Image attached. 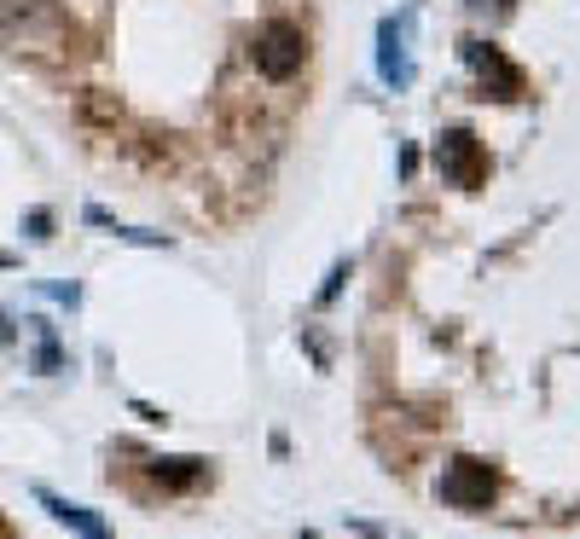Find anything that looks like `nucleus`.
<instances>
[{
	"label": "nucleus",
	"instance_id": "obj_1",
	"mask_svg": "<svg viewBox=\"0 0 580 539\" xmlns=\"http://www.w3.org/2000/svg\"><path fill=\"white\" fill-rule=\"evenodd\" d=\"M256 70L273 75V82H285V75L302 70V30L296 23H267L262 41H256Z\"/></svg>",
	"mask_w": 580,
	"mask_h": 539
},
{
	"label": "nucleus",
	"instance_id": "obj_2",
	"mask_svg": "<svg viewBox=\"0 0 580 539\" xmlns=\"http://www.w3.org/2000/svg\"><path fill=\"white\" fill-rule=\"evenodd\" d=\"M436 169H441L447 180H459V186H470V180L482 174V151H476V140L465 134V128L441 134V145H436Z\"/></svg>",
	"mask_w": 580,
	"mask_h": 539
},
{
	"label": "nucleus",
	"instance_id": "obj_3",
	"mask_svg": "<svg viewBox=\"0 0 580 539\" xmlns=\"http://www.w3.org/2000/svg\"><path fill=\"white\" fill-rule=\"evenodd\" d=\"M441 499H452V505H488V499H493V476H488V465H476V458H459V465L447 470V481H441Z\"/></svg>",
	"mask_w": 580,
	"mask_h": 539
},
{
	"label": "nucleus",
	"instance_id": "obj_4",
	"mask_svg": "<svg viewBox=\"0 0 580 539\" xmlns=\"http://www.w3.org/2000/svg\"><path fill=\"white\" fill-rule=\"evenodd\" d=\"M53 23H59L53 0H0V35H35Z\"/></svg>",
	"mask_w": 580,
	"mask_h": 539
},
{
	"label": "nucleus",
	"instance_id": "obj_5",
	"mask_svg": "<svg viewBox=\"0 0 580 539\" xmlns=\"http://www.w3.org/2000/svg\"><path fill=\"white\" fill-rule=\"evenodd\" d=\"M465 59L482 70V75H493V82H499V99H517V93H522V75H517L506 59H499V47H488V41H465Z\"/></svg>",
	"mask_w": 580,
	"mask_h": 539
},
{
	"label": "nucleus",
	"instance_id": "obj_6",
	"mask_svg": "<svg viewBox=\"0 0 580 539\" xmlns=\"http://www.w3.org/2000/svg\"><path fill=\"white\" fill-rule=\"evenodd\" d=\"M377 41H384V53H377V70H384V82H395V88H407V53H400V23H384L377 30Z\"/></svg>",
	"mask_w": 580,
	"mask_h": 539
},
{
	"label": "nucleus",
	"instance_id": "obj_7",
	"mask_svg": "<svg viewBox=\"0 0 580 539\" xmlns=\"http://www.w3.org/2000/svg\"><path fill=\"white\" fill-rule=\"evenodd\" d=\"M41 499H47V510H53V517H59L64 528H75V533H82V539H111L105 528H99V522L88 517L82 505H70V499H53V494H41Z\"/></svg>",
	"mask_w": 580,
	"mask_h": 539
},
{
	"label": "nucleus",
	"instance_id": "obj_8",
	"mask_svg": "<svg viewBox=\"0 0 580 539\" xmlns=\"http://www.w3.org/2000/svg\"><path fill=\"white\" fill-rule=\"evenodd\" d=\"M204 476V465H197V458H157V481H197Z\"/></svg>",
	"mask_w": 580,
	"mask_h": 539
}]
</instances>
